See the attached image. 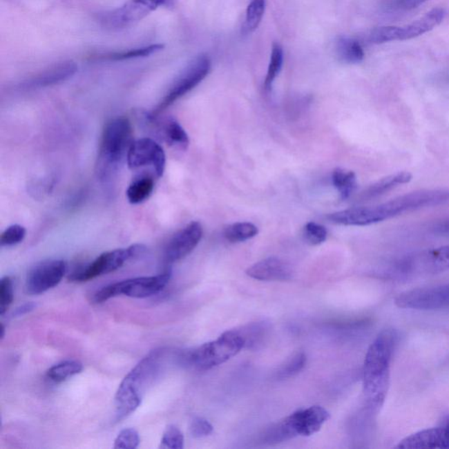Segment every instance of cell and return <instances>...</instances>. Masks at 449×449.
<instances>
[{
	"label": "cell",
	"instance_id": "cell-37",
	"mask_svg": "<svg viewBox=\"0 0 449 449\" xmlns=\"http://www.w3.org/2000/svg\"><path fill=\"white\" fill-rule=\"evenodd\" d=\"M426 1L428 0H399V6L403 9L412 10L419 8Z\"/></svg>",
	"mask_w": 449,
	"mask_h": 449
},
{
	"label": "cell",
	"instance_id": "cell-24",
	"mask_svg": "<svg viewBox=\"0 0 449 449\" xmlns=\"http://www.w3.org/2000/svg\"><path fill=\"white\" fill-rule=\"evenodd\" d=\"M332 181L339 193L341 200L349 198L357 187L356 175L354 172L343 170V169H336L333 172Z\"/></svg>",
	"mask_w": 449,
	"mask_h": 449
},
{
	"label": "cell",
	"instance_id": "cell-8",
	"mask_svg": "<svg viewBox=\"0 0 449 449\" xmlns=\"http://www.w3.org/2000/svg\"><path fill=\"white\" fill-rule=\"evenodd\" d=\"M171 278V271H167L157 276L123 280L97 291L93 296V301L99 304L120 295L135 298L152 297L164 289Z\"/></svg>",
	"mask_w": 449,
	"mask_h": 449
},
{
	"label": "cell",
	"instance_id": "cell-27",
	"mask_svg": "<svg viewBox=\"0 0 449 449\" xmlns=\"http://www.w3.org/2000/svg\"><path fill=\"white\" fill-rule=\"evenodd\" d=\"M164 44H152L149 45V46L133 48V50L115 52V53L99 55L97 58H99L101 60L107 61L129 60L133 59V58L149 57V55L157 53V52L164 50Z\"/></svg>",
	"mask_w": 449,
	"mask_h": 449
},
{
	"label": "cell",
	"instance_id": "cell-22",
	"mask_svg": "<svg viewBox=\"0 0 449 449\" xmlns=\"http://www.w3.org/2000/svg\"><path fill=\"white\" fill-rule=\"evenodd\" d=\"M335 51L341 61L350 64H360L365 57L360 42L349 37L338 39L335 44Z\"/></svg>",
	"mask_w": 449,
	"mask_h": 449
},
{
	"label": "cell",
	"instance_id": "cell-11",
	"mask_svg": "<svg viewBox=\"0 0 449 449\" xmlns=\"http://www.w3.org/2000/svg\"><path fill=\"white\" fill-rule=\"evenodd\" d=\"M211 70V61L207 55H201L189 64L175 82L172 84L168 93L153 113L159 115L175 101L190 93L207 77Z\"/></svg>",
	"mask_w": 449,
	"mask_h": 449
},
{
	"label": "cell",
	"instance_id": "cell-35",
	"mask_svg": "<svg viewBox=\"0 0 449 449\" xmlns=\"http://www.w3.org/2000/svg\"><path fill=\"white\" fill-rule=\"evenodd\" d=\"M140 435L133 428H126L120 432L115 441V448H137Z\"/></svg>",
	"mask_w": 449,
	"mask_h": 449
},
{
	"label": "cell",
	"instance_id": "cell-4",
	"mask_svg": "<svg viewBox=\"0 0 449 449\" xmlns=\"http://www.w3.org/2000/svg\"><path fill=\"white\" fill-rule=\"evenodd\" d=\"M133 142L132 125L128 119L119 117L107 123L96 164V174L99 180H108L117 173L128 156Z\"/></svg>",
	"mask_w": 449,
	"mask_h": 449
},
{
	"label": "cell",
	"instance_id": "cell-16",
	"mask_svg": "<svg viewBox=\"0 0 449 449\" xmlns=\"http://www.w3.org/2000/svg\"><path fill=\"white\" fill-rule=\"evenodd\" d=\"M155 11L146 0H128L120 8L106 12L100 16V22L109 29H124L131 27Z\"/></svg>",
	"mask_w": 449,
	"mask_h": 449
},
{
	"label": "cell",
	"instance_id": "cell-29",
	"mask_svg": "<svg viewBox=\"0 0 449 449\" xmlns=\"http://www.w3.org/2000/svg\"><path fill=\"white\" fill-rule=\"evenodd\" d=\"M283 61H284V51L282 47L278 44H273L271 60H269L265 82L266 89H271L276 77L281 71Z\"/></svg>",
	"mask_w": 449,
	"mask_h": 449
},
{
	"label": "cell",
	"instance_id": "cell-34",
	"mask_svg": "<svg viewBox=\"0 0 449 449\" xmlns=\"http://www.w3.org/2000/svg\"><path fill=\"white\" fill-rule=\"evenodd\" d=\"M305 363H307V356L304 353L295 354L280 369L278 374V377L286 379V377L296 375L304 367Z\"/></svg>",
	"mask_w": 449,
	"mask_h": 449
},
{
	"label": "cell",
	"instance_id": "cell-14",
	"mask_svg": "<svg viewBox=\"0 0 449 449\" xmlns=\"http://www.w3.org/2000/svg\"><path fill=\"white\" fill-rule=\"evenodd\" d=\"M138 118L142 124L149 132L172 147L187 149L190 144V140L183 126L172 117L168 118H159L158 115L153 113L141 112L138 113Z\"/></svg>",
	"mask_w": 449,
	"mask_h": 449
},
{
	"label": "cell",
	"instance_id": "cell-6",
	"mask_svg": "<svg viewBox=\"0 0 449 449\" xmlns=\"http://www.w3.org/2000/svg\"><path fill=\"white\" fill-rule=\"evenodd\" d=\"M246 340L239 331H227L190 354L189 361L197 369L208 370L227 362L245 347Z\"/></svg>",
	"mask_w": 449,
	"mask_h": 449
},
{
	"label": "cell",
	"instance_id": "cell-32",
	"mask_svg": "<svg viewBox=\"0 0 449 449\" xmlns=\"http://www.w3.org/2000/svg\"><path fill=\"white\" fill-rule=\"evenodd\" d=\"M14 285L10 276L0 280V314L4 315L14 301Z\"/></svg>",
	"mask_w": 449,
	"mask_h": 449
},
{
	"label": "cell",
	"instance_id": "cell-5",
	"mask_svg": "<svg viewBox=\"0 0 449 449\" xmlns=\"http://www.w3.org/2000/svg\"><path fill=\"white\" fill-rule=\"evenodd\" d=\"M329 419L330 413L321 406L298 410L267 429L262 441L268 444H276L298 435L311 436L320 431Z\"/></svg>",
	"mask_w": 449,
	"mask_h": 449
},
{
	"label": "cell",
	"instance_id": "cell-15",
	"mask_svg": "<svg viewBox=\"0 0 449 449\" xmlns=\"http://www.w3.org/2000/svg\"><path fill=\"white\" fill-rule=\"evenodd\" d=\"M126 161L132 170L152 166L156 177L161 178L164 175L166 164L164 149L151 138H142L133 142L130 146Z\"/></svg>",
	"mask_w": 449,
	"mask_h": 449
},
{
	"label": "cell",
	"instance_id": "cell-40",
	"mask_svg": "<svg viewBox=\"0 0 449 449\" xmlns=\"http://www.w3.org/2000/svg\"><path fill=\"white\" fill-rule=\"evenodd\" d=\"M5 325L1 324V327H0V332H1V335H0V337H1V340L4 339L5 337Z\"/></svg>",
	"mask_w": 449,
	"mask_h": 449
},
{
	"label": "cell",
	"instance_id": "cell-23",
	"mask_svg": "<svg viewBox=\"0 0 449 449\" xmlns=\"http://www.w3.org/2000/svg\"><path fill=\"white\" fill-rule=\"evenodd\" d=\"M154 188V178L149 175H142L135 178L129 185L126 190V197L131 204H141L151 196Z\"/></svg>",
	"mask_w": 449,
	"mask_h": 449
},
{
	"label": "cell",
	"instance_id": "cell-20",
	"mask_svg": "<svg viewBox=\"0 0 449 449\" xmlns=\"http://www.w3.org/2000/svg\"><path fill=\"white\" fill-rule=\"evenodd\" d=\"M77 65L73 61H61L35 75L26 83L25 86L28 88L55 86L70 79L77 73Z\"/></svg>",
	"mask_w": 449,
	"mask_h": 449
},
{
	"label": "cell",
	"instance_id": "cell-3",
	"mask_svg": "<svg viewBox=\"0 0 449 449\" xmlns=\"http://www.w3.org/2000/svg\"><path fill=\"white\" fill-rule=\"evenodd\" d=\"M164 362V350L153 351L126 376L116 392V421L128 418L141 405L149 386L157 379Z\"/></svg>",
	"mask_w": 449,
	"mask_h": 449
},
{
	"label": "cell",
	"instance_id": "cell-25",
	"mask_svg": "<svg viewBox=\"0 0 449 449\" xmlns=\"http://www.w3.org/2000/svg\"><path fill=\"white\" fill-rule=\"evenodd\" d=\"M258 227L250 222H237L224 229V236L229 242L236 243L246 242L258 234Z\"/></svg>",
	"mask_w": 449,
	"mask_h": 449
},
{
	"label": "cell",
	"instance_id": "cell-9",
	"mask_svg": "<svg viewBox=\"0 0 449 449\" xmlns=\"http://www.w3.org/2000/svg\"><path fill=\"white\" fill-rule=\"evenodd\" d=\"M446 15L447 11L444 8H437L432 9L412 23L401 27L386 26L376 28L370 32L369 41L373 44H383L390 41L411 40L438 27L444 21Z\"/></svg>",
	"mask_w": 449,
	"mask_h": 449
},
{
	"label": "cell",
	"instance_id": "cell-17",
	"mask_svg": "<svg viewBox=\"0 0 449 449\" xmlns=\"http://www.w3.org/2000/svg\"><path fill=\"white\" fill-rule=\"evenodd\" d=\"M203 237V227L198 221L188 224L169 240L164 251L166 261L172 263L184 259L193 251Z\"/></svg>",
	"mask_w": 449,
	"mask_h": 449
},
{
	"label": "cell",
	"instance_id": "cell-26",
	"mask_svg": "<svg viewBox=\"0 0 449 449\" xmlns=\"http://www.w3.org/2000/svg\"><path fill=\"white\" fill-rule=\"evenodd\" d=\"M83 370V364L77 361L68 360L51 367L47 377L54 383L64 382L70 377L77 375Z\"/></svg>",
	"mask_w": 449,
	"mask_h": 449
},
{
	"label": "cell",
	"instance_id": "cell-31",
	"mask_svg": "<svg viewBox=\"0 0 449 449\" xmlns=\"http://www.w3.org/2000/svg\"><path fill=\"white\" fill-rule=\"evenodd\" d=\"M184 437L177 426H169L162 435V448L181 449L184 448Z\"/></svg>",
	"mask_w": 449,
	"mask_h": 449
},
{
	"label": "cell",
	"instance_id": "cell-39",
	"mask_svg": "<svg viewBox=\"0 0 449 449\" xmlns=\"http://www.w3.org/2000/svg\"><path fill=\"white\" fill-rule=\"evenodd\" d=\"M35 307H37V305L34 304V303H27V304L21 305V307L16 309L15 312H14V316H23V315L28 314L29 312L34 310Z\"/></svg>",
	"mask_w": 449,
	"mask_h": 449
},
{
	"label": "cell",
	"instance_id": "cell-33",
	"mask_svg": "<svg viewBox=\"0 0 449 449\" xmlns=\"http://www.w3.org/2000/svg\"><path fill=\"white\" fill-rule=\"evenodd\" d=\"M304 236L312 245H320L327 237V231L324 226L316 222H308L304 227Z\"/></svg>",
	"mask_w": 449,
	"mask_h": 449
},
{
	"label": "cell",
	"instance_id": "cell-13",
	"mask_svg": "<svg viewBox=\"0 0 449 449\" xmlns=\"http://www.w3.org/2000/svg\"><path fill=\"white\" fill-rule=\"evenodd\" d=\"M66 272L67 262L64 260L39 262L28 274L26 291L30 295L44 294L59 285Z\"/></svg>",
	"mask_w": 449,
	"mask_h": 449
},
{
	"label": "cell",
	"instance_id": "cell-21",
	"mask_svg": "<svg viewBox=\"0 0 449 449\" xmlns=\"http://www.w3.org/2000/svg\"><path fill=\"white\" fill-rule=\"evenodd\" d=\"M412 178V174L408 171L397 172L395 174L390 175L367 187L361 195V200L367 201L383 196L400 185L408 184Z\"/></svg>",
	"mask_w": 449,
	"mask_h": 449
},
{
	"label": "cell",
	"instance_id": "cell-1",
	"mask_svg": "<svg viewBox=\"0 0 449 449\" xmlns=\"http://www.w3.org/2000/svg\"><path fill=\"white\" fill-rule=\"evenodd\" d=\"M449 204V190H421L372 207L350 208L329 214L327 220L343 226L364 227L403 213Z\"/></svg>",
	"mask_w": 449,
	"mask_h": 449
},
{
	"label": "cell",
	"instance_id": "cell-19",
	"mask_svg": "<svg viewBox=\"0 0 449 449\" xmlns=\"http://www.w3.org/2000/svg\"><path fill=\"white\" fill-rule=\"evenodd\" d=\"M247 275L260 281H288L292 269L287 262L276 257H269L247 269Z\"/></svg>",
	"mask_w": 449,
	"mask_h": 449
},
{
	"label": "cell",
	"instance_id": "cell-36",
	"mask_svg": "<svg viewBox=\"0 0 449 449\" xmlns=\"http://www.w3.org/2000/svg\"><path fill=\"white\" fill-rule=\"evenodd\" d=\"M190 431L193 437L203 438L210 435L213 431V428L206 419L196 417L191 422Z\"/></svg>",
	"mask_w": 449,
	"mask_h": 449
},
{
	"label": "cell",
	"instance_id": "cell-7",
	"mask_svg": "<svg viewBox=\"0 0 449 449\" xmlns=\"http://www.w3.org/2000/svg\"><path fill=\"white\" fill-rule=\"evenodd\" d=\"M447 271H449V245L403 256L390 268L393 275L405 278L440 274Z\"/></svg>",
	"mask_w": 449,
	"mask_h": 449
},
{
	"label": "cell",
	"instance_id": "cell-18",
	"mask_svg": "<svg viewBox=\"0 0 449 449\" xmlns=\"http://www.w3.org/2000/svg\"><path fill=\"white\" fill-rule=\"evenodd\" d=\"M396 448H449V414L435 428L425 429L408 436Z\"/></svg>",
	"mask_w": 449,
	"mask_h": 449
},
{
	"label": "cell",
	"instance_id": "cell-2",
	"mask_svg": "<svg viewBox=\"0 0 449 449\" xmlns=\"http://www.w3.org/2000/svg\"><path fill=\"white\" fill-rule=\"evenodd\" d=\"M398 340L395 329H385L377 335L367 350L363 366V393L374 409L383 405L388 392L390 363Z\"/></svg>",
	"mask_w": 449,
	"mask_h": 449
},
{
	"label": "cell",
	"instance_id": "cell-38",
	"mask_svg": "<svg viewBox=\"0 0 449 449\" xmlns=\"http://www.w3.org/2000/svg\"><path fill=\"white\" fill-rule=\"evenodd\" d=\"M434 232L441 236H449V217L447 219L441 220V222L436 224L434 227Z\"/></svg>",
	"mask_w": 449,
	"mask_h": 449
},
{
	"label": "cell",
	"instance_id": "cell-10",
	"mask_svg": "<svg viewBox=\"0 0 449 449\" xmlns=\"http://www.w3.org/2000/svg\"><path fill=\"white\" fill-rule=\"evenodd\" d=\"M146 247L142 244H135L126 249L111 250L101 254L89 265L80 267L69 276L71 282H87L97 276L108 274L122 268L126 262L143 255Z\"/></svg>",
	"mask_w": 449,
	"mask_h": 449
},
{
	"label": "cell",
	"instance_id": "cell-12",
	"mask_svg": "<svg viewBox=\"0 0 449 449\" xmlns=\"http://www.w3.org/2000/svg\"><path fill=\"white\" fill-rule=\"evenodd\" d=\"M399 308L418 311H449V285L417 288L395 298Z\"/></svg>",
	"mask_w": 449,
	"mask_h": 449
},
{
	"label": "cell",
	"instance_id": "cell-30",
	"mask_svg": "<svg viewBox=\"0 0 449 449\" xmlns=\"http://www.w3.org/2000/svg\"><path fill=\"white\" fill-rule=\"evenodd\" d=\"M27 230L21 224H12L6 229L0 236V245L10 247L17 245L25 239Z\"/></svg>",
	"mask_w": 449,
	"mask_h": 449
},
{
	"label": "cell",
	"instance_id": "cell-28",
	"mask_svg": "<svg viewBox=\"0 0 449 449\" xmlns=\"http://www.w3.org/2000/svg\"><path fill=\"white\" fill-rule=\"evenodd\" d=\"M266 8V0H251L246 11L245 22L243 25L244 34H250L261 23Z\"/></svg>",
	"mask_w": 449,
	"mask_h": 449
}]
</instances>
